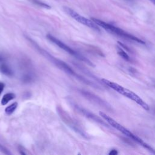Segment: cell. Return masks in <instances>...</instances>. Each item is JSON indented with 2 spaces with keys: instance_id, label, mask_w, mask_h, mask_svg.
Instances as JSON below:
<instances>
[{
  "instance_id": "6da1fadb",
  "label": "cell",
  "mask_w": 155,
  "mask_h": 155,
  "mask_svg": "<svg viewBox=\"0 0 155 155\" xmlns=\"http://www.w3.org/2000/svg\"><path fill=\"white\" fill-rule=\"evenodd\" d=\"M33 43H34L33 44L35 45V47L41 53V54H42L44 56H45L47 59H48L50 62H51L54 65H55L59 68H60L61 70L64 71L65 73H66L70 75H72V76H74L76 78H78L79 81H81L83 82L84 83H85L86 84L89 85L94 88H100L99 86L98 85H97L96 84L90 81L81 76V75H79L78 74L76 73L75 71L65 62L58 59L57 58L54 57L53 56L50 54L48 52H47V51H45V50H44L43 48H42L39 46H38L37 44H36L35 42H33Z\"/></svg>"
},
{
  "instance_id": "52a82bcc",
  "label": "cell",
  "mask_w": 155,
  "mask_h": 155,
  "mask_svg": "<svg viewBox=\"0 0 155 155\" xmlns=\"http://www.w3.org/2000/svg\"><path fill=\"white\" fill-rule=\"evenodd\" d=\"M73 106L74 108L76 110L78 111L79 113H81V114H82L83 115H84L87 117H88V118H89V119H91V120H94V121L100 124L101 125H103V126H104L105 127H107V128L109 127L108 125L107 124H106L104 121H103L102 119H101L99 117H97L94 114L91 113L90 111L87 110L86 109H84V108L79 107V105H77L76 104H73Z\"/></svg>"
},
{
  "instance_id": "3957f363",
  "label": "cell",
  "mask_w": 155,
  "mask_h": 155,
  "mask_svg": "<svg viewBox=\"0 0 155 155\" xmlns=\"http://www.w3.org/2000/svg\"><path fill=\"white\" fill-rule=\"evenodd\" d=\"M101 81L104 84L107 85V87L111 88L115 91L117 92L118 93L122 94V96L132 100L133 101L135 102L137 104L140 106L143 109L148 111L150 110V107L137 94L134 93L133 91L114 82L107 80L106 79H102Z\"/></svg>"
},
{
  "instance_id": "277c9868",
  "label": "cell",
  "mask_w": 155,
  "mask_h": 155,
  "mask_svg": "<svg viewBox=\"0 0 155 155\" xmlns=\"http://www.w3.org/2000/svg\"><path fill=\"white\" fill-rule=\"evenodd\" d=\"M91 19L99 27L103 28L104 30H105L106 31H107L108 32L115 35L116 36H118L119 37H121L122 38L128 39V40H130V41H133L134 42H136L139 44H142V45H145V42L142 40L141 39L130 34L127 33V31H124V30L116 27L112 24L107 23L102 20H100L99 19L97 18H92Z\"/></svg>"
},
{
  "instance_id": "8fae6325",
  "label": "cell",
  "mask_w": 155,
  "mask_h": 155,
  "mask_svg": "<svg viewBox=\"0 0 155 155\" xmlns=\"http://www.w3.org/2000/svg\"><path fill=\"white\" fill-rule=\"evenodd\" d=\"M0 71L8 76H12L13 75L12 70L5 64H2L0 66Z\"/></svg>"
},
{
  "instance_id": "8992f818",
  "label": "cell",
  "mask_w": 155,
  "mask_h": 155,
  "mask_svg": "<svg viewBox=\"0 0 155 155\" xmlns=\"http://www.w3.org/2000/svg\"><path fill=\"white\" fill-rule=\"evenodd\" d=\"M65 12L69 15L71 18H73L74 19H75L76 21H78V22L87 26L88 27H90L94 30L100 31V29L99 28V26L91 19H87L85 17H84L83 16L79 15V13H78L74 11L73 10H72L71 8L67 7H65L64 8Z\"/></svg>"
},
{
  "instance_id": "4fadbf2b",
  "label": "cell",
  "mask_w": 155,
  "mask_h": 155,
  "mask_svg": "<svg viewBox=\"0 0 155 155\" xmlns=\"http://www.w3.org/2000/svg\"><path fill=\"white\" fill-rule=\"evenodd\" d=\"M32 1L33 2V3L37 4L38 5L41 7H44V8H50V7L47 5V4L44 3V2H42L39 0H32Z\"/></svg>"
},
{
  "instance_id": "7c38bea8",
  "label": "cell",
  "mask_w": 155,
  "mask_h": 155,
  "mask_svg": "<svg viewBox=\"0 0 155 155\" xmlns=\"http://www.w3.org/2000/svg\"><path fill=\"white\" fill-rule=\"evenodd\" d=\"M18 107V103L16 102H15L13 103H12V104H10V105H8V107H7L5 108V112L7 115H10L12 114L15 110Z\"/></svg>"
},
{
  "instance_id": "9a60e30c",
  "label": "cell",
  "mask_w": 155,
  "mask_h": 155,
  "mask_svg": "<svg viewBox=\"0 0 155 155\" xmlns=\"http://www.w3.org/2000/svg\"><path fill=\"white\" fill-rule=\"evenodd\" d=\"M117 154H118V152L116 149H112L108 153L109 155H117Z\"/></svg>"
},
{
  "instance_id": "5bb4252c",
  "label": "cell",
  "mask_w": 155,
  "mask_h": 155,
  "mask_svg": "<svg viewBox=\"0 0 155 155\" xmlns=\"http://www.w3.org/2000/svg\"><path fill=\"white\" fill-rule=\"evenodd\" d=\"M0 151H1L2 153H4V154H11V153H10L8 150L5 148L4 146H2V145L0 144Z\"/></svg>"
},
{
  "instance_id": "5b68a950",
  "label": "cell",
  "mask_w": 155,
  "mask_h": 155,
  "mask_svg": "<svg viewBox=\"0 0 155 155\" xmlns=\"http://www.w3.org/2000/svg\"><path fill=\"white\" fill-rule=\"evenodd\" d=\"M47 39L49 41H50L51 42H52L53 43H54V44L58 45L59 48H61V49H62L65 51L67 52L68 54L73 56L76 59H79V60H80V61H82L84 62H85V64H88L90 66L95 67V65L90 60H89L88 58H87L85 56H83L81 53L77 52L75 50H74L73 48H71V47H70L69 46L66 45L65 43H64L61 41L59 40L58 38H55L54 36H52L50 34H48L47 35Z\"/></svg>"
},
{
  "instance_id": "9c48e42d",
  "label": "cell",
  "mask_w": 155,
  "mask_h": 155,
  "mask_svg": "<svg viewBox=\"0 0 155 155\" xmlns=\"http://www.w3.org/2000/svg\"><path fill=\"white\" fill-rule=\"evenodd\" d=\"M116 50H117V54L122 58H123L125 61H131V58L129 56V55L127 54V53L123 49V48H122L120 45L119 46H117L116 47Z\"/></svg>"
},
{
  "instance_id": "e0dca14e",
  "label": "cell",
  "mask_w": 155,
  "mask_h": 155,
  "mask_svg": "<svg viewBox=\"0 0 155 155\" xmlns=\"http://www.w3.org/2000/svg\"><path fill=\"white\" fill-rule=\"evenodd\" d=\"M151 2H153L154 4H155V0H150Z\"/></svg>"
},
{
  "instance_id": "ba28073f",
  "label": "cell",
  "mask_w": 155,
  "mask_h": 155,
  "mask_svg": "<svg viewBox=\"0 0 155 155\" xmlns=\"http://www.w3.org/2000/svg\"><path fill=\"white\" fill-rule=\"evenodd\" d=\"M81 93L88 100L96 103L97 105L102 107L106 109H109L110 108V105L107 102L101 99L99 97L96 96V95L86 91H81Z\"/></svg>"
},
{
  "instance_id": "7a4b0ae2",
  "label": "cell",
  "mask_w": 155,
  "mask_h": 155,
  "mask_svg": "<svg viewBox=\"0 0 155 155\" xmlns=\"http://www.w3.org/2000/svg\"><path fill=\"white\" fill-rule=\"evenodd\" d=\"M99 115L100 116L105 120L111 127L115 128L116 130L119 131L121 132L122 134L127 136L128 137L130 138L142 147H143L144 148L147 149L149 152H150L152 154H155V150L151 147L150 145H148L147 143L144 142L142 139L139 137L133 134L132 132H131L130 130H128L127 128L122 126L121 124L118 123L117 121H116L114 119L110 117L108 115H107L106 113L102 112V111H99Z\"/></svg>"
},
{
  "instance_id": "30bf717a",
  "label": "cell",
  "mask_w": 155,
  "mask_h": 155,
  "mask_svg": "<svg viewBox=\"0 0 155 155\" xmlns=\"http://www.w3.org/2000/svg\"><path fill=\"white\" fill-rule=\"evenodd\" d=\"M15 97V94L13 93H8L5 94L2 99H1V104L2 105H6L10 101L13 99Z\"/></svg>"
},
{
  "instance_id": "2e32d148",
  "label": "cell",
  "mask_w": 155,
  "mask_h": 155,
  "mask_svg": "<svg viewBox=\"0 0 155 155\" xmlns=\"http://www.w3.org/2000/svg\"><path fill=\"white\" fill-rule=\"evenodd\" d=\"M4 87H5V84H4L3 82H0V95L1 94L2 91L4 90Z\"/></svg>"
}]
</instances>
